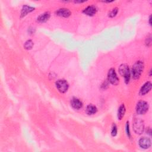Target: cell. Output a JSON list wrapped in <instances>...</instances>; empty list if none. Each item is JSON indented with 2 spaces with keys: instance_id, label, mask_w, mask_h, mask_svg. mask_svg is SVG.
<instances>
[{
  "instance_id": "cell-1",
  "label": "cell",
  "mask_w": 152,
  "mask_h": 152,
  "mask_svg": "<svg viewBox=\"0 0 152 152\" xmlns=\"http://www.w3.org/2000/svg\"><path fill=\"white\" fill-rule=\"evenodd\" d=\"M144 68V64L141 61L136 62L132 68V74L134 79L140 78Z\"/></svg>"
},
{
  "instance_id": "cell-2",
  "label": "cell",
  "mask_w": 152,
  "mask_h": 152,
  "mask_svg": "<svg viewBox=\"0 0 152 152\" xmlns=\"http://www.w3.org/2000/svg\"><path fill=\"white\" fill-rule=\"evenodd\" d=\"M118 70L119 74L123 77H124L125 83H128L129 81V78H130V71L128 65L125 64L121 65L120 67H119Z\"/></svg>"
},
{
  "instance_id": "cell-3",
  "label": "cell",
  "mask_w": 152,
  "mask_h": 152,
  "mask_svg": "<svg viewBox=\"0 0 152 152\" xmlns=\"http://www.w3.org/2000/svg\"><path fill=\"white\" fill-rule=\"evenodd\" d=\"M133 129L136 134H141L144 129V122L139 118H135L133 122Z\"/></svg>"
},
{
  "instance_id": "cell-4",
  "label": "cell",
  "mask_w": 152,
  "mask_h": 152,
  "mask_svg": "<svg viewBox=\"0 0 152 152\" xmlns=\"http://www.w3.org/2000/svg\"><path fill=\"white\" fill-rule=\"evenodd\" d=\"M149 110V105L145 101H140L137 104L136 112L139 115H143L146 114Z\"/></svg>"
},
{
  "instance_id": "cell-5",
  "label": "cell",
  "mask_w": 152,
  "mask_h": 152,
  "mask_svg": "<svg viewBox=\"0 0 152 152\" xmlns=\"http://www.w3.org/2000/svg\"><path fill=\"white\" fill-rule=\"evenodd\" d=\"M56 87L60 93H64L68 90L69 85L66 80L61 79L58 80L56 82Z\"/></svg>"
},
{
  "instance_id": "cell-6",
  "label": "cell",
  "mask_w": 152,
  "mask_h": 152,
  "mask_svg": "<svg viewBox=\"0 0 152 152\" xmlns=\"http://www.w3.org/2000/svg\"><path fill=\"white\" fill-rule=\"evenodd\" d=\"M108 79L109 82L113 85H117L119 83V78L114 68H111L109 70L108 74Z\"/></svg>"
},
{
  "instance_id": "cell-7",
  "label": "cell",
  "mask_w": 152,
  "mask_h": 152,
  "mask_svg": "<svg viewBox=\"0 0 152 152\" xmlns=\"http://www.w3.org/2000/svg\"><path fill=\"white\" fill-rule=\"evenodd\" d=\"M139 146L144 149H147L151 146V140L147 137H142L139 141Z\"/></svg>"
},
{
  "instance_id": "cell-8",
  "label": "cell",
  "mask_w": 152,
  "mask_h": 152,
  "mask_svg": "<svg viewBox=\"0 0 152 152\" xmlns=\"http://www.w3.org/2000/svg\"><path fill=\"white\" fill-rule=\"evenodd\" d=\"M71 105L75 110H80L83 106V103L80 99L73 98L71 100Z\"/></svg>"
},
{
  "instance_id": "cell-9",
  "label": "cell",
  "mask_w": 152,
  "mask_h": 152,
  "mask_svg": "<svg viewBox=\"0 0 152 152\" xmlns=\"http://www.w3.org/2000/svg\"><path fill=\"white\" fill-rule=\"evenodd\" d=\"M151 83L149 82L146 83L141 87L140 91V95L141 96L146 95V94H147L151 90Z\"/></svg>"
},
{
  "instance_id": "cell-10",
  "label": "cell",
  "mask_w": 152,
  "mask_h": 152,
  "mask_svg": "<svg viewBox=\"0 0 152 152\" xmlns=\"http://www.w3.org/2000/svg\"><path fill=\"white\" fill-rule=\"evenodd\" d=\"M97 10L95 6H89L83 10V13L89 16H93L96 13Z\"/></svg>"
},
{
  "instance_id": "cell-11",
  "label": "cell",
  "mask_w": 152,
  "mask_h": 152,
  "mask_svg": "<svg viewBox=\"0 0 152 152\" xmlns=\"http://www.w3.org/2000/svg\"><path fill=\"white\" fill-rule=\"evenodd\" d=\"M57 16L63 17H68L71 15V11L67 9H60L56 12Z\"/></svg>"
},
{
  "instance_id": "cell-12",
  "label": "cell",
  "mask_w": 152,
  "mask_h": 152,
  "mask_svg": "<svg viewBox=\"0 0 152 152\" xmlns=\"http://www.w3.org/2000/svg\"><path fill=\"white\" fill-rule=\"evenodd\" d=\"M49 18H50V13L49 12H46L40 15L38 17L37 20L39 23H45L49 20Z\"/></svg>"
},
{
  "instance_id": "cell-13",
  "label": "cell",
  "mask_w": 152,
  "mask_h": 152,
  "mask_svg": "<svg viewBox=\"0 0 152 152\" xmlns=\"http://www.w3.org/2000/svg\"><path fill=\"white\" fill-rule=\"evenodd\" d=\"M34 8L30 6H27V5H25L22 10H21V17H23L25 16H26L28 13H29L32 11H33L34 10Z\"/></svg>"
},
{
  "instance_id": "cell-14",
  "label": "cell",
  "mask_w": 152,
  "mask_h": 152,
  "mask_svg": "<svg viewBox=\"0 0 152 152\" xmlns=\"http://www.w3.org/2000/svg\"><path fill=\"white\" fill-rule=\"evenodd\" d=\"M97 108L93 105H89L86 108V112L88 115H93L97 112Z\"/></svg>"
},
{
  "instance_id": "cell-15",
  "label": "cell",
  "mask_w": 152,
  "mask_h": 152,
  "mask_svg": "<svg viewBox=\"0 0 152 152\" xmlns=\"http://www.w3.org/2000/svg\"><path fill=\"white\" fill-rule=\"evenodd\" d=\"M125 113V108L124 104H122L118 109V119L121 120L122 118L124 117V116Z\"/></svg>"
},
{
  "instance_id": "cell-16",
  "label": "cell",
  "mask_w": 152,
  "mask_h": 152,
  "mask_svg": "<svg viewBox=\"0 0 152 152\" xmlns=\"http://www.w3.org/2000/svg\"><path fill=\"white\" fill-rule=\"evenodd\" d=\"M33 46V43L32 42V40H29L27 41L26 42V43H25V48L26 49H31L32 48Z\"/></svg>"
},
{
  "instance_id": "cell-17",
  "label": "cell",
  "mask_w": 152,
  "mask_h": 152,
  "mask_svg": "<svg viewBox=\"0 0 152 152\" xmlns=\"http://www.w3.org/2000/svg\"><path fill=\"white\" fill-rule=\"evenodd\" d=\"M117 134V127L115 124H113L112 127V130H111V135L113 137L116 136V135Z\"/></svg>"
},
{
  "instance_id": "cell-18",
  "label": "cell",
  "mask_w": 152,
  "mask_h": 152,
  "mask_svg": "<svg viewBox=\"0 0 152 152\" xmlns=\"http://www.w3.org/2000/svg\"><path fill=\"white\" fill-rule=\"evenodd\" d=\"M117 13H118V9L117 8H115V9H114L112 11H111L109 13V17H114L116 15H117Z\"/></svg>"
},
{
  "instance_id": "cell-19",
  "label": "cell",
  "mask_w": 152,
  "mask_h": 152,
  "mask_svg": "<svg viewBox=\"0 0 152 152\" xmlns=\"http://www.w3.org/2000/svg\"><path fill=\"white\" fill-rule=\"evenodd\" d=\"M146 44L147 46H150L151 45V37L150 35L146 38Z\"/></svg>"
},
{
  "instance_id": "cell-20",
  "label": "cell",
  "mask_w": 152,
  "mask_h": 152,
  "mask_svg": "<svg viewBox=\"0 0 152 152\" xmlns=\"http://www.w3.org/2000/svg\"><path fill=\"white\" fill-rule=\"evenodd\" d=\"M129 122H127V124H126V132L127 134V135L128 137H130V132H129Z\"/></svg>"
},
{
  "instance_id": "cell-21",
  "label": "cell",
  "mask_w": 152,
  "mask_h": 152,
  "mask_svg": "<svg viewBox=\"0 0 152 152\" xmlns=\"http://www.w3.org/2000/svg\"><path fill=\"white\" fill-rule=\"evenodd\" d=\"M151 129L150 128H148L147 129V134H149V135H151Z\"/></svg>"
},
{
  "instance_id": "cell-22",
  "label": "cell",
  "mask_w": 152,
  "mask_h": 152,
  "mask_svg": "<svg viewBox=\"0 0 152 152\" xmlns=\"http://www.w3.org/2000/svg\"><path fill=\"white\" fill-rule=\"evenodd\" d=\"M149 23H150V25H151V16L149 17Z\"/></svg>"
}]
</instances>
